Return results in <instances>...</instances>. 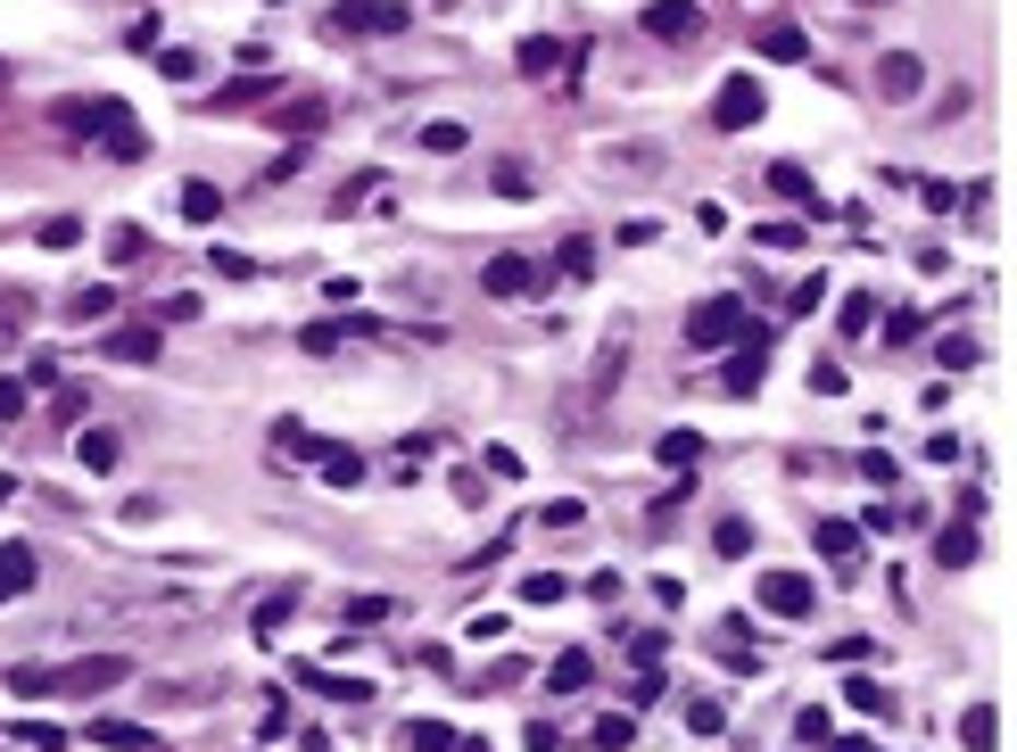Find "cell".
<instances>
[{"label": "cell", "instance_id": "d4e9b609", "mask_svg": "<svg viewBox=\"0 0 1017 752\" xmlns=\"http://www.w3.org/2000/svg\"><path fill=\"white\" fill-rule=\"evenodd\" d=\"M132 257H150V240H141V224H116L108 232V265H132Z\"/></svg>", "mask_w": 1017, "mask_h": 752}, {"label": "cell", "instance_id": "44dd1931", "mask_svg": "<svg viewBox=\"0 0 1017 752\" xmlns=\"http://www.w3.org/2000/svg\"><path fill=\"white\" fill-rule=\"evenodd\" d=\"M819 554L852 563V554H861V529H852V521H819Z\"/></svg>", "mask_w": 1017, "mask_h": 752}, {"label": "cell", "instance_id": "ee69618b", "mask_svg": "<svg viewBox=\"0 0 1017 752\" xmlns=\"http://www.w3.org/2000/svg\"><path fill=\"white\" fill-rule=\"evenodd\" d=\"M753 240H761V248H803V224H761Z\"/></svg>", "mask_w": 1017, "mask_h": 752}, {"label": "cell", "instance_id": "83f0119b", "mask_svg": "<svg viewBox=\"0 0 1017 752\" xmlns=\"http://www.w3.org/2000/svg\"><path fill=\"white\" fill-rule=\"evenodd\" d=\"M712 545H720V554H753V521H736V513H728V521L712 529Z\"/></svg>", "mask_w": 1017, "mask_h": 752}, {"label": "cell", "instance_id": "ab89813d", "mask_svg": "<svg viewBox=\"0 0 1017 752\" xmlns=\"http://www.w3.org/2000/svg\"><path fill=\"white\" fill-rule=\"evenodd\" d=\"M587 678H596V670H587V654H563V661H554V686H563V695H571V686H587Z\"/></svg>", "mask_w": 1017, "mask_h": 752}, {"label": "cell", "instance_id": "60d3db41", "mask_svg": "<svg viewBox=\"0 0 1017 752\" xmlns=\"http://www.w3.org/2000/svg\"><path fill=\"white\" fill-rule=\"evenodd\" d=\"M339 339H348V331H339V322H306V356H331Z\"/></svg>", "mask_w": 1017, "mask_h": 752}, {"label": "cell", "instance_id": "30bf717a", "mask_svg": "<svg viewBox=\"0 0 1017 752\" xmlns=\"http://www.w3.org/2000/svg\"><path fill=\"white\" fill-rule=\"evenodd\" d=\"M157 331H166V322H125V331H108V356L116 364H150L157 356Z\"/></svg>", "mask_w": 1017, "mask_h": 752}, {"label": "cell", "instance_id": "7a4b0ae2", "mask_svg": "<svg viewBox=\"0 0 1017 752\" xmlns=\"http://www.w3.org/2000/svg\"><path fill=\"white\" fill-rule=\"evenodd\" d=\"M687 339H695V348H728V339H753V322H745L736 298H712V306L687 315Z\"/></svg>", "mask_w": 1017, "mask_h": 752}, {"label": "cell", "instance_id": "e575fe53", "mask_svg": "<svg viewBox=\"0 0 1017 752\" xmlns=\"http://www.w3.org/2000/svg\"><path fill=\"white\" fill-rule=\"evenodd\" d=\"M157 75H166V83H190V75H199V58H190V50H157Z\"/></svg>", "mask_w": 1017, "mask_h": 752}, {"label": "cell", "instance_id": "f907efd6", "mask_svg": "<svg viewBox=\"0 0 1017 752\" xmlns=\"http://www.w3.org/2000/svg\"><path fill=\"white\" fill-rule=\"evenodd\" d=\"M9 596H17V587H9V579H0V603H9Z\"/></svg>", "mask_w": 1017, "mask_h": 752}, {"label": "cell", "instance_id": "b9f144b4", "mask_svg": "<svg viewBox=\"0 0 1017 752\" xmlns=\"http://www.w3.org/2000/svg\"><path fill=\"white\" fill-rule=\"evenodd\" d=\"M522 596H529V603H563V571H538V579H529Z\"/></svg>", "mask_w": 1017, "mask_h": 752}, {"label": "cell", "instance_id": "d6986e66", "mask_svg": "<svg viewBox=\"0 0 1017 752\" xmlns=\"http://www.w3.org/2000/svg\"><path fill=\"white\" fill-rule=\"evenodd\" d=\"M299 678L315 686V695H339V703H364V695H373L364 678H331V670H299Z\"/></svg>", "mask_w": 1017, "mask_h": 752}, {"label": "cell", "instance_id": "ac0fdd59", "mask_svg": "<svg viewBox=\"0 0 1017 752\" xmlns=\"http://www.w3.org/2000/svg\"><path fill=\"white\" fill-rule=\"evenodd\" d=\"M554 67H563V42L529 34V42H522V75H554Z\"/></svg>", "mask_w": 1017, "mask_h": 752}, {"label": "cell", "instance_id": "7dc6e473", "mask_svg": "<svg viewBox=\"0 0 1017 752\" xmlns=\"http://www.w3.org/2000/svg\"><path fill=\"white\" fill-rule=\"evenodd\" d=\"M868 315H877V298H844V315H835V322H844V331H868Z\"/></svg>", "mask_w": 1017, "mask_h": 752}, {"label": "cell", "instance_id": "5b68a950", "mask_svg": "<svg viewBox=\"0 0 1017 752\" xmlns=\"http://www.w3.org/2000/svg\"><path fill=\"white\" fill-rule=\"evenodd\" d=\"M638 25H645L654 42H687V34H703V9H695V0H654Z\"/></svg>", "mask_w": 1017, "mask_h": 752}, {"label": "cell", "instance_id": "1f68e13d", "mask_svg": "<svg viewBox=\"0 0 1017 752\" xmlns=\"http://www.w3.org/2000/svg\"><path fill=\"white\" fill-rule=\"evenodd\" d=\"M580 496H554V505H538V521H547V529H580Z\"/></svg>", "mask_w": 1017, "mask_h": 752}, {"label": "cell", "instance_id": "7c38bea8", "mask_svg": "<svg viewBox=\"0 0 1017 752\" xmlns=\"http://www.w3.org/2000/svg\"><path fill=\"white\" fill-rule=\"evenodd\" d=\"M935 563L943 571H968V563H977V521H951V529H943V538H935Z\"/></svg>", "mask_w": 1017, "mask_h": 752}, {"label": "cell", "instance_id": "836d02e7", "mask_svg": "<svg viewBox=\"0 0 1017 752\" xmlns=\"http://www.w3.org/2000/svg\"><path fill=\"white\" fill-rule=\"evenodd\" d=\"M819 298H828V273H803V282H794V298H786V306H794V315H810V306H819Z\"/></svg>", "mask_w": 1017, "mask_h": 752}, {"label": "cell", "instance_id": "c3c4849f", "mask_svg": "<svg viewBox=\"0 0 1017 752\" xmlns=\"http://www.w3.org/2000/svg\"><path fill=\"white\" fill-rule=\"evenodd\" d=\"M414 744H422V752H455V736H447V728H414Z\"/></svg>", "mask_w": 1017, "mask_h": 752}, {"label": "cell", "instance_id": "603a6c76", "mask_svg": "<svg viewBox=\"0 0 1017 752\" xmlns=\"http://www.w3.org/2000/svg\"><path fill=\"white\" fill-rule=\"evenodd\" d=\"M687 728H695V736H720V728H728V703H720V695H695V703H687Z\"/></svg>", "mask_w": 1017, "mask_h": 752}, {"label": "cell", "instance_id": "bcb514c9", "mask_svg": "<svg viewBox=\"0 0 1017 752\" xmlns=\"http://www.w3.org/2000/svg\"><path fill=\"white\" fill-rule=\"evenodd\" d=\"M190 315H199V290H183V298L157 306V322H190Z\"/></svg>", "mask_w": 1017, "mask_h": 752}, {"label": "cell", "instance_id": "7402d4cb", "mask_svg": "<svg viewBox=\"0 0 1017 752\" xmlns=\"http://www.w3.org/2000/svg\"><path fill=\"white\" fill-rule=\"evenodd\" d=\"M654 455H662L670 471H687V463L703 455V438H695V431H662V447H654Z\"/></svg>", "mask_w": 1017, "mask_h": 752}, {"label": "cell", "instance_id": "3957f363", "mask_svg": "<svg viewBox=\"0 0 1017 752\" xmlns=\"http://www.w3.org/2000/svg\"><path fill=\"white\" fill-rule=\"evenodd\" d=\"M761 116V75H728L720 83V99H712V125L720 132H745Z\"/></svg>", "mask_w": 1017, "mask_h": 752}, {"label": "cell", "instance_id": "52a82bcc", "mask_svg": "<svg viewBox=\"0 0 1017 752\" xmlns=\"http://www.w3.org/2000/svg\"><path fill=\"white\" fill-rule=\"evenodd\" d=\"M877 92H886V99H919L926 92L919 50H886V58H877Z\"/></svg>", "mask_w": 1017, "mask_h": 752}, {"label": "cell", "instance_id": "6da1fadb", "mask_svg": "<svg viewBox=\"0 0 1017 752\" xmlns=\"http://www.w3.org/2000/svg\"><path fill=\"white\" fill-rule=\"evenodd\" d=\"M125 670H132L125 654H83V661H67V670H50V695H108Z\"/></svg>", "mask_w": 1017, "mask_h": 752}, {"label": "cell", "instance_id": "8fae6325", "mask_svg": "<svg viewBox=\"0 0 1017 752\" xmlns=\"http://www.w3.org/2000/svg\"><path fill=\"white\" fill-rule=\"evenodd\" d=\"M770 67H803L810 58V42H803V25H761V42H753Z\"/></svg>", "mask_w": 1017, "mask_h": 752}, {"label": "cell", "instance_id": "9c48e42d", "mask_svg": "<svg viewBox=\"0 0 1017 752\" xmlns=\"http://www.w3.org/2000/svg\"><path fill=\"white\" fill-rule=\"evenodd\" d=\"M538 282V265L529 257H489L480 265V290H489V298H513V290H529Z\"/></svg>", "mask_w": 1017, "mask_h": 752}, {"label": "cell", "instance_id": "e0dca14e", "mask_svg": "<svg viewBox=\"0 0 1017 752\" xmlns=\"http://www.w3.org/2000/svg\"><path fill=\"white\" fill-rule=\"evenodd\" d=\"M215 215H224V190H215V183H190L183 190V224H215Z\"/></svg>", "mask_w": 1017, "mask_h": 752}, {"label": "cell", "instance_id": "484cf974", "mask_svg": "<svg viewBox=\"0 0 1017 752\" xmlns=\"http://www.w3.org/2000/svg\"><path fill=\"white\" fill-rule=\"evenodd\" d=\"M0 579L25 596V579H34V545H0Z\"/></svg>", "mask_w": 1017, "mask_h": 752}, {"label": "cell", "instance_id": "d590c367", "mask_svg": "<svg viewBox=\"0 0 1017 752\" xmlns=\"http://www.w3.org/2000/svg\"><path fill=\"white\" fill-rule=\"evenodd\" d=\"M75 240H83L75 215H50V224H42V248H75Z\"/></svg>", "mask_w": 1017, "mask_h": 752}, {"label": "cell", "instance_id": "74e56055", "mask_svg": "<svg viewBox=\"0 0 1017 752\" xmlns=\"http://www.w3.org/2000/svg\"><path fill=\"white\" fill-rule=\"evenodd\" d=\"M489 183H496V190H505V199H522V190H529V174H522V166H513V157H496V166H489Z\"/></svg>", "mask_w": 1017, "mask_h": 752}, {"label": "cell", "instance_id": "ba28073f", "mask_svg": "<svg viewBox=\"0 0 1017 752\" xmlns=\"http://www.w3.org/2000/svg\"><path fill=\"white\" fill-rule=\"evenodd\" d=\"M621 373H629V331H612L596 348V373H587V406H604V397L621 389Z\"/></svg>", "mask_w": 1017, "mask_h": 752}, {"label": "cell", "instance_id": "f5cc1de1", "mask_svg": "<svg viewBox=\"0 0 1017 752\" xmlns=\"http://www.w3.org/2000/svg\"><path fill=\"white\" fill-rule=\"evenodd\" d=\"M439 9H447V0H439Z\"/></svg>", "mask_w": 1017, "mask_h": 752}, {"label": "cell", "instance_id": "8d00e7d4", "mask_svg": "<svg viewBox=\"0 0 1017 752\" xmlns=\"http://www.w3.org/2000/svg\"><path fill=\"white\" fill-rule=\"evenodd\" d=\"M265 92H273V83H265V75H257V83H232V92L215 99V116H232V108H248V99H265Z\"/></svg>", "mask_w": 1017, "mask_h": 752}, {"label": "cell", "instance_id": "816d5d0a", "mask_svg": "<svg viewBox=\"0 0 1017 752\" xmlns=\"http://www.w3.org/2000/svg\"><path fill=\"white\" fill-rule=\"evenodd\" d=\"M861 9H877V0H861Z\"/></svg>", "mask_w": 1017, "mask_h": 752}, {"label": "cell", "instance_id": "9a60e30c", "mask_svg": "<svg viewBox=\"0 0 1017 752\" xmlns=\"http://www.w3.org/2000/svg\"><path fill=\"white\" fill-rule=\"evenodd\" d=\"M92 744H116V752H150V728H132V719H92Z\"/></svg>", "mask_w": 1017, "mask_h": 752}, {"label": "cell", "instance_id": "f1b7e54d", "mask_svg": "<svg viewBox=\"0 0 1017 752\" xmlns=\"http://www.w3.org/2000/svg\"><path fill=\"white\" fill-rule=\"evenodd\" d=\"M75 322H100V315H116V290H75V306H67Z\"/></svg>", "mask_w": 1017, "mask_h": 752}, {"label": "cell", "instance_id": "8992f818", "mask_svg": "<svg viewBox=\"0 0 1017 752\" xmlns=\"http://www.w3.org/2000/svg\"><path fill=\"white\" fill-rule=\"evenodd\" d=\"M761 356H770V331L753 322V339H745V348L728 356V373H720V389H728V397H753V389H761Z\"/></svg>", "mask_w": 1017, "mask_h": 752}, {"label": "cell", "instance_id": "4dcf8cb0", "mask_svg": "<svg viewBox=\"0 0 1017 752\" xmlns=\"http://www.w3.org/2000/svg\"><path fill=\"white\" fill-rule=\"evenodd\" d=\"M844 695H852V712H868V719H886V712H893V703H886V686H868V678H852Z\"/></svg>", "mask_w": 1017, "mask_h": 752}, {"label": "cell", "instance_id": "277c9868", "mask_svg": "<svg viewBox=\"0 0 1017 752\" xmlns=\"http://www.w3.org/2000/svg\"><path fill=\"white\" fill-rule=\"evenodd\" d=\"M810 579H794V571H770L761 579V612H778V621H810Z\"/></svg>", "mask_w": 1017, "mask_h": 752}, {"label": "cell", "instance_id": "f35d334b", "mask_svg": "<svg viewBox=\"0 0 1017 752\" xmlns=\"http://www.w3.org/2000/svg\"><path fill=\"white\" fill-rule=\"evenodd\" d=\"M662 645H670L662 628H638V637H629V661H645V670H654V661H662Z\"/></svg>", "mask_w": 1017, "mask_h": 752}, {"label": "cell", "instance_id": "4316f807", "mask_svg": "<svg viewBox=\"0 0 1017 752\" xmlns=\"http://www.w3.org/2000/svg\"><path fill=\"white\" fill-rule=\"evenodd\" d=\"M273 125H282V132H306V141H315V132H323V99H299V108H282Z\"/></svg>", "mask_w": 1017, "mask_h": 752}, {"label": "cell", "instance_id": "5bb4252c", "mask_svg": "<svg viewBox=\"0 0 1017 752\" xmlns=\"http://www.w3.org/2000/svg\"><path fill=\"white\" fill-rule=\"evenodd\" d=\"M761 183H770V190H778V199H803V208H819V199H810V174H803V166H794V157H778V166H770V174H761Z\"/></svg>", "mask_w": 1017, "mask_h": 752}, {"label": "cell", "instance_id": "cb8c5ba5", "mask_svg": "<svg viewBox=\"0 0 1017 752\" xmlns=\"http://www.w3.org/2000/svg\"><path fill=\"white\" fill-rule=\"evenodd\" d=\"M323 480H331V489H356V480H364V455L331 447V455H323Z\"/></svg>", "mask_w": 1017, "mask_h": 752}, {"label": "cell", "instance_id": "681fc988", "mask_svg": "<svg viewBox=\"0 0 1017 752\" xmlns=\"http://www.w3.org/2000/svg\"><path fill=\"white\" fill-rule=\"evenodd\" d=\"M0 414H25V380H0Z\"/></svg>", "mask_w": 1017, "mask_h": 752}, {"label": "cell", "instance_id": "f546056e", "mask_svg": "<svg viewBox=\"0 0 1017 752\" xmlns=\"http://www.w3.org/2000/svg\"><path fill=\"white\" fill-rule=\"evenodd\" d=\"M935 356H943V373H968V364H977V339H968V331H951V339L935 348Z\"/></svg>", "mask_w": 1017, "mask_h": 752}, {"label": "cell", "instance_id": "4fadbf2b", "mask_svg": "<svg viewBox=\"0 0 1017 752\" xmlns=\"http://www.w3.org/2000/svg\"><path fill=\"white\" fill-rule=\"evenodd\" d=\"M75 455H83V471H116V463H125V438H116V431H83Z\"/></svg>", "mask_w": 1017, "mask_h": 752}, {"label": "cell", "instance_id": "7bdbcfd3", "mask_svg": "<svg viewBox=\"0 0 1017 752\" xmlns=\"http://www.w3.org/2000/svg\"><path fill=\"white\" fill-rule=\"evenodd\" d=\"M273 438H282V455H323V447H315V438H306V431H299V422H273Z\"/></svg>", "mask_w": 1017, "mask_h": 752}, {"label": "cell", "instance_id": "ffe728a7", "mask_svg": "<svg viewBox=\"0 0 1017 752\" xmlns=\"http://www.w3.org/2000/svg\"><path fill=\"white\" fill-rule=\"evenodd\" d=\"M554 265H563L571 282H587V273H596V240H580V232H571V240L554 248Z\"/></svg>", "mask_w": 1017, "mask_h": 752}, {"label": "cell", "instance_id": "f6af8a7d", "mask_svg": "<svg viewBox=\"0 0 1017 752\" xmlns=\"http://www.w3.org/2000/svg\"><path fill=\"white\" fill-rule=\"evenodd\" d=\"M9 686H17V695H50V670H34V661H25V670H9Z\"/></svg>", "mask_w": 1017, "mask_h": 752}, {"label": "cell", "instance_id": "2e32d148", "mask_svg": "<svg viewBox=\"0 0 1017 752\" xmlns=\"http://www.w3.org/2000/svg\"><path fill=\"white\" fill-rule=\"evenodd\" d=\"M960 744H968V752H993V744H1001V719L984 712V703H977V712H960Z\"/></svg>", "mask_w": 1017, "mask_h": 752}, {"label": "cell", "instance_id": "d6a6232c", "mask_svg": "<svg viewBox=\"0 0 1017 752\" xmlns=\"http://www.w3.org/2000/svg\"><path fill=\"white\" fill-rule=\"evenodd\" d=\"M422 150H439V157H455V150H464V125H422Z\"/></svg>", "mask_w": 1017, "mask_h": 752}]
</instances>
